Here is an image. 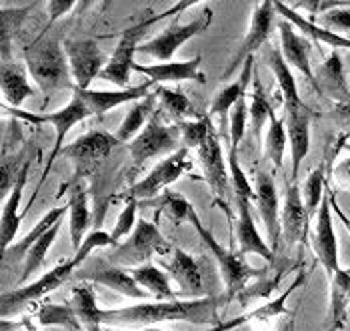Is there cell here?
Here are the masks:
<instances>
[{
    "mask_svg": "<svg viewBox=\"0 0 350 331\" xmlns=\"http://www.w3.org/2000/svg\"><path fill=\"white\" fill-rule=\"evenodd\" d=\"M246 125H248V101L244 97L230 110V127H228L230 151H239V145L246 135Z\"/></svg>",
    "mask_w": 350,
    "mask_h": 331,
    "instance_id": "cell-50",
    "label": "cell"
},
{
    "mask_svg": "<svg viewBox=\"0 0 350 331\" xmlns=\"http://www.w3.org/2000/svg\"><path fill=\"white\" fill-rule=\"evenodd\" d=\"M136 331H164L161 328H144V330H136Z\"/></svg>",
    "mask_w": 350,
    "mask_h": 331,
    "instance_id": "cell-55",
    "label": "cell"
},
{
    "mask_svg": "<svg viewBox=\"0 0 350 331\" xmlns=\"http://www.w3.org/2000/svg\"><path fill=\"white\" fill-rule=\"evenodd\" d=\"M330 281V309H328V330L342 331L347 328L350 307V269H336L328 277Z\"/></svg>",
    "mask_w": 350,
    "mask_h": 331,
    "instance_id": "cell-31",
    "label": "cell"
},
{
    "mask_svg": "<svg viewBox=\"0 0 350 331\" xmlns=\"http://www.w3.org/2000/svg\"><path fill=\"white\" fill-rule=\"evenodd\" d=\"M148 203H154L159 213H164L170 221H174L176 225L180 223H190V215L194 213V207L185 195L172 193V191H164V195H159L157 199L148 201Z\"/></svg>",
    "mask_w": 350,
    "mask_h": 331,
    "instance_id": "cell-43",
    "label": "cell"
},
{
    "mask_svg": "<svg viewBox=\"0 0 350 331\" xmlns=\"http://www.w3.org/2000/svg\"><path fill=\"white\" fill-rule=\"evenodd\" d=\"M64 55L68 58L75 86H79V88H90L92 81L100 77L103 69L108 62L103 49L92 38L66 40Z\"/></svg>",
    "mask_w": 350,
    "mask_h": 331,
    "instance_id": "cell-11",
    "label": "cell"
},
{
    "mask_svg": "<svg viewBox=\"0 0 350 331\" xmlns=\"http://www.w3.org/2000/svg\"><path fill=\"white\" fill-rule=\"evenodd\" d=\"M342 149H345V151H349V153H350V143H345V145H342Z\"/></svg>",
    "mask_w": 350,
    "mask_h": 331,
    "instance_id": "cell-56",
    "label": "cell"
},
{
    "mask_svg": "<svg viewBox=\"0 0 350 331\" xmlns=\"http://www.w3.org/2000/svg\"><path fill=\"white\" fill-rule=\"evenodd\" d=\"M157 84L146 81L136 86H129V88H116V90H92V88H79L75 86V90L81 95L86 103V107L90 109L92 117H103L108 110L116 109L120 105H133L136 101L144 99L146 95H150L154 90Z\"/></svg>",
    "mask_w": 350,
    "mask_h": 331,
    "instance_id": "cell-22",
    "label": "cell"
},
{
    "mask_svg": "<svg viewBox=\"0 0 350 331\" xmlns=\"http://www.w3.org/2000/svg\"><path fill=\"white\" fill-rule=\"evenodd\" d=\"M178 129H180V143L185 149H196L204 138L211 135V131L215 129L213 121H211V114H202L198 119H192V121H183L178 123Z\"/></svg>",
    "mask_w": 350,
    "mask_h": 331,
    "instance_id": "cell-46",
    "label": "cell"
},
{
    "mask_svg": "<svg viewBox=\"0 0 350 331\" xmlns=\"http://www.w3.org/2000/svg\"><path fill=\"white\" fill-rule=\"evenodd\" d=\"M98 247H116V245H114L110 233L100 231V229H94V231H90V233L84 237L81 249H79V251L75 253V257H72V261L77 263V267H81L82 263H84V259H86L94 249Z\"/></svg>",
    "mask_w": 350,
    "mask_h": 331,
    "instance_id": "cell-51",
    "label": "cell"
},
{
    "mask_svg": "<svg viewBox=\"0 0 350 331\" xmlns=\"http://www.w3.org/2000/svg\"><path fill=\"white\" fill-rule=\"evenodd\" d=\"M68 213V205H60V207H53L42 219L38 221L30 231H28L27 235L21 239V241H16V243H12L8 251H6V255H10L14 261H18V259H23V257H27V253L30 251V247L49 231V229H53L54 225L58 223V221L64 219V215Z\"/></svg>",
    "mask_w": 350,
    "mask_h": 331,
    "instance_id": "cell-38",
    "label": "cell"
},
{
    "mask_svg": "<svg viewBox=\"0 0 350 331\" xmlns=\"http://www.w3.org/2000/svg\"><path fill=\"white\" fill-rule=\"evenodd\" d=\"M70 305L81 321L82 330L84 331H103V323H100V307L96 304V293L92 283L88 281H81L79 285L72 287V297H70Z\"/></svg>",
    "mask_w": 350,
    "mask_h": 331,
    "instance_id": "cell-35",
    "label": "cell"
},
{
    "mask_svg": "<svg viewBox=\"0 0 350 331\" xmlns=\"http://www.w3.org/2000/svg\"><path fill=\"white\" fill-rule=\"evenodd\" d=\"M194 153L202 167L204 181L213 189L216 199L224 201L230 187V175L226 169V161L222 157V143H220V133L216 131V127L211 131V135L194 149Z\"/></svg>",
    "mask_w": 350,
    "mask_h": 331,
    "instance_id": "cell-15",
    "label": "cell"
},
{
    "mask_svg": "<svg viewBox=\"0 0 350 331\" xmlns=\"http://www.w3.org/2000/svg\"><path fill=\"white\" fill-rule=\"evenodd\" d=\"M274 10H276L278 16H282L284 21H288L293 27L298 28V30H302V36H306L308 40L312 38L314 42H324V45H328V47H332L334 51H336V49H347V51H350L349 38H345V36H340V34H336V32H332V30H326V28L319 27L314 21L304 19L302 14H298L295 8H291L288 4H284V2H274Z\"/></svg>",
    "mask_w": 350,
    "mask_h": 331,
    "instance_id": "cell-30",
    "label": "cell"
},
{
    "mask_svg": "<svg viewBox=\"0 0 350 331\" xmlns=\"http://www.w3.org/2000/svg\"><path fill=\"white\" fill-rule=\"evenodd\" d=\"M131 275L135 277V281L150 295V299L154 302H172V299H180L178 293L170 287V277L162 271L159 265L154 263H144L140 267H133Z\"/></svg>",
    "mask_w": 350,
    "mask_h": 331,
    "instance_id": "cell-34",
    "label": "cell"
},
{
    "mask_svg": "<svg viewBox=\"0 0 350 331\" xmlns=\"http://www.w3.org/2000/svg\"><path fill=\"white\" fill-rule=\"evenodd\" d=\"M8 123H10V127H8V133H6L2 149H0V203L8 199V195L18 181L21 169L27 163L21 121L10 119Z\"/></svg>",
    "mask_w": 350,
    "mask_h": 331,
    "instance_id": "cell-14",
    "label": "cell"
},
{
    "mask_svg": "<svg viewBox=\"0 0 350 331\" xmlns=\"http://www.w3.org/2000/svg\"><path fill=\"white\" fill-rule=\"evenodd\" d=\"M222 305L220 297L204 295L198 299H172V302H146V304L129 305L120 309H103L100 323L108 328H129L144 330L159 328L161 323L185 321L194 326L213 328L218 319V309Z\"/></svg>",
    "mask_w": 350,
    "mask_h": 331,
    "instance_id": "cell-1",
    "label": "cell"
},
{
    "mask_svg": "<svg viewBox=\"0 0 350 331\" xmlns=\"http://www.w3.org/2000/svg\"><path fill=\"white\" fill-rule=\"evenodd\" d=\"M68 229H70V239L75 253L81 249L82 241L86 237V229L90 225L92 213L88 205V191L84 183H77L68 195Z\"/></svg>",
    "mask_w": 350,
    "mask_h": 331,
    "instance_id": "cell-32",
    "label": "cell"
},
{
    "mask_svg": "<svg viewBox=\"0 0 350 331\" xmlns=\"http://www.w3.org/2000/svg\"><path fill=\"white\" fill-rule=\"evenodd\" d=\"M118 145L120 143L114 135H110L107 131H100V129H94V131L84 133L75 143L66 145L60 155H64L66 159H70L75 163L77 177L81 179L100 165Z\"/></svg>",
    "mask_w": 350,
    "mask_h": 331,
    "instance_id": "cell-10",
    "label": "cell"
},
{
    "mask_svg": "<svg viewBox=\"0 0 350 331\" xmlns=\"http://www.w3.org/2000/svg\"><path fill=\"white\" fill-rule=\"evenodd\" d=\"M254 205L260 213V219L267 227V235L272 247H278L282 229H280V203H278V193H276V183L272 175L267 171H258L254 177ZM272 249V251H274Z\"/></svg>",
    "mask_w": 350,
    "mask_h": 331,
    "instance_id": "cell-19",
    "label": "cell"
},
{
    "mask_svg": "<svg viewBox=\"0 0 350 331\" xmlns=\"http://www.w3.org/2000/svg\"><path fill=\"white\" fill-rule=\"evenodd\" d=\"M180 129L178 125L161 123V110H157L146 127L129 143L131 153V173L140 171L152 159H166L180 151Z\"/></svg>",
    "mask_w": 350,
    "mask_h": 331,
    "instance_id": "cell-4",
    "label": "cell"
},
{
    "mask_svg": "<svg viewBox=\"0 0 350 331\" xmlns=\"http://www.w3.org/2000/svg\"><path fill=\"white\" fill-rule=\"evenodd\" d=\"M190 171H192V159H190L189 149L183 147L174 155L162 159L161 163L154 167L146 177L136 181L135 185L129 187L120 197L122 199H135L138 203L140 201H152Z\"/></svg>",
    "mask_w": 350,
    "mask_h": 331,
    "instance_id": "cell-8",
    "label": "cell"
},
{
    "mask_svg": "<svg viewBox=\"0 0 350 331\" xmlns=\"http://www.w3.org/2000/svg\"><path fill=\"white\" fill-rule=\"evenodd\" d=\"M332 179L340 191H350V159H342L332 167Z\"/></svg>",
    "mask_w": 350,
    "mask_h": 331,
    "instance_id": "cell-54",
    "label": "cell"
},
{
    "mask_svg": "<svg viewBox=\"0 0 350 331\" xmlns=\"http://www.w3.org/2000/svg\"><path fill=\"white\" fill-rule=\"evenodd\" d=\"M157 105H159V99H157L154 90L150 95H146L144 99L133 103L126 117H124V121L120 123L118 131L114 133L118 143H131L146 127V121H150V117L157 112Z\"/></svg>",
    "mask_w": 350,
    "mask_h": 331,
    "instance_id": "cell-37",
    "label": "cell"
},
{
    "mask_svg": "<svg viewBox=\"0 0 350 331\" xmlns=\"http://www.w3.org/2000/svg\"><path fill=\"white\" fill-rule=\"evenodd\" d=\"M0 117H8L10 119H16V121H25V123H32V125H44V117L42 114H36V112H28L23 109H12L8 105H0Z\"/></svg>",
    "mask_w": 350,
    "mask_h": 331,
    "instance_id": "cell-52",
    "label": "cell"
},
{
    "mask_svg": "<svg viewBox=\"0 0 350 331\" xmlns=\"http://www.w3.org/2000/svg\"><path fill=\"white\" fill-rule=\"evenodd\" d=\"M252 77H254V56L246 58V62L243 64V73L239 75L237 81L224 84L218 93H216L215 101L211 103V110L208 114L211 117H220V125L222 129L226 127V119H228V110L234 109V105L246 97V88L248 84L252 83ZM226 131V129H224Z\"/></svg>",
    "mask_w": 350,
    "mask_h": 331,
    "instance_id": "cell-29",
    "label": "cell"
},
{
    "mask_svg": "<svg viewBox=\"0 0 350 331\" xmlns=\"http://www.w3.org/2000/svg\"><path fill=\"white\" fill-rule=\"evenodd\" d=\"M314 77H317V84H319V95H326L336 105L350 103V86L347 83L342 56L338 55V51H332L326 56V60L314 73Z\"/></svg>",
    "mask_w": 350,
    "mask_h": 331,
    "instance_id": "cell-27",
    "label": "cell"
},
{
    "mask_svg": "<svg viewBox=\"0 0 350 331\" xmlns=\"http://www.w3.org/2000/svg\"><path fill=\"white\" fill-rule=\"evenodd\" d=\"M0 93L8 107L21 109L23 103L34 97L36 90L28 83L27 66L21 62H4L0 60Z\"/></svg>",
    "mask_w": 350,
    "mask_h": 331,
    "instance_id": "cell-28",
    "label": "cell"
},
{
    "mask_svg": "<svg viewBox=\"0 0 350 331\" xmlns=\"http://www.w3.org/2000/svg\"><path fill=\"white\" fill-rule=\"evenodd\" d=\"M324 171H326L324 163L317 167V169L306 177L304 187L300 189L302 201H304V209H306V213H308V219L317 217L319 207H321V203H323L324 185H326V181H324Z\"/></svg>",
    "mask_w": 350,
    "mask_h": 331,
    "instance_id": "cell-45",
    "label": "cell"
},
{
    "mask_svg": "<svg viewBox=\"0 0 350 331\" xmlns=\"http://www.w3.org/2000/svg\"><path fill=\"white\" fill-rule=\"evenodd\" d=\"M154 93H157V99L161 103V110H166V114L172 117L176 121V125L183 123V121L198 119V114L194 110V105H192V101L187 97L185 90L157 84L154 86Z\"/></svg>",
    "mask_w": 350,
    "mask_h": 331,
    "instance_id": "cell-39",
    "label": "cell"
},
{
    "mask_svg": "<svg viewBox=\"0 0 350 331\" xmlns=\"http://www.w3.org/2000/svg\"><path fill=\"white\" fill-rule=\"evenodd\" d=\"M60 227H62V221H58L53 229H49V231L30 247V251L27 253V257H25V271H23V275H21V283H27L28 279H30V275H32L34 271H38V267L44 263V257H46L49 249H51V245L54 243V239H56Z\"/></svg>",
    "mask_w": 350,
    "mask_h": 331,
    "instance_id": "cell-44",
    "label": "cell"
},
{
    "mask_svg": "<svg viewBox=\"0 0 350 331\" xmlns=\"http://www.w3.org/2000/svg\"><path fill=\"white\" fill-rule=\"evenodd\" d=\"M265 62L272 71L276 83H278V88H280V95H282V101H284V107H298L302 105L304 101L300 99L298 95V86L297 81H295V75L291 71V66L286 64V60L280 55V49H274V47H265Z\"/></svg>",
    "mask_w": 350,
    "mask_h": 331,
    "instance_id": "cell-33",
    "label": "cell"
},
{
    "mask_svg": "<svg viewBox=\"0 0 350 331\" xmlns=\"http://www.w3.org/2000/svg\"><path fill=\"white\" fill-rule=\"evenodd\" d=\"M312 247H314L317 259L324 267L326 275H334L336 269H340V263H338V241H336V233H334V225H332L330 193H324L323 203H321L319 213H317V227H314Z\"/></svg>",
    "mask_w": 350,
    "mask_h": 331,
    "instance_id": "cell-16",
    "label": "cell"
},
{
    "mask_svg": "<svg viewBox=\"0 0 350 331\" xmlns=\"http://www.w3.org/2000/svg\"><path fill=\"white\" fill-rule=\"evenodd\" d=\"M162 265L168 271V275L172 277L180 291L178 297L180 299H198L204 297V285H202V273L198 267V261L183 249H172L170 255L162 257Z\"/></svg>",
    "mask_w": 350,
    "mask_h": 331,
    "instance_id": "cell-18",
    "label": "cell"
},
{
    "mask_svg": "<svg viewBox=\"0 0 350 331\" xmlns=\"http://www.w3.org/2000/svg\"><path fill=\"white\" fill-rule=\"evenodd\" d=\"M202 56L196 55L190 60L183 62H159V64H135L136 73L148 77L154 84L166 86L168 83H185V81H198L204 84V73L200 71Z\"/></svg>",
    "mask_w": 350,
    "mask_h": 331,
    "instance_id": "cell-24",
    "label": "cell"
},
{
    "mask_svg": "<svg viewBox=\"0 0 350 331\" xmlns=\"http://www.w3.org/2000/svg\"><path fill=\"white\" fill-rule=\"evenodd\" d=\"M274 21H276V10H274V2H256L254 10H252V19H250V27L241 42V47L237 49V53L230 58V64L224 69L222 73V81H228V77H232L237 73L239 66H243L246 58L254 56L256 51L265 49L269 42L270 32L274 28Z\"/></svg>",
    "mask_w": 350,
    "mask_h": 331,
    "instance_id": "cell-9",
    "label": "cell"
},
{
    "mask_svg": "<svg viewBox=\"0 0 350 331\" xmlns=\"http://www.w3.org/2000/svg\"><path fill=\"white\" fill-rule=\"evenodd\" d=\"M319 27L326 28V30H332L345 38L350 40V8H347V4L338 6V8H332L328 12H323L319 16V21H314Z\"/></svg>",
    "mask_w": 350,
    "mask_h": 331,
    "instance_id": "cell-49",
    "label": "cell"
},
{
    "mask_svg": "<svg viewBox=\"0 0 350 331\" xmlns=\"http://www.w3.org/2000/svg\"><path fill=\"white\" fill-rule=\"evenodd\" d=\"M272 105L269 103L262 83L258 79V75L252 77V95H250V105H248V117H250V125L256 137H260L262 129L267 127V121L272 117Z\"/></svg>",
    "mask_w": 350,
    "mask_h": 331,
    "instance_id": "cell-42",
    "label": "cell"
},
{
    "mask_svg": "<svg viewBox=\"0 0 350 331\" xmlns=\"http://www.w3.org/2000/svg\"><path fill=\"white\" fill-rule=\"evenodd\" d=\"M75 269H77V263L72 259H66V261L53 267L51 271H46L40 279H36L28 285H23L18 289L0 293V317L14 315L23 309H27L28 305L42 302L49 293L62 287L64 281H68V277L75 273Z\"/></svg>",
    "mask_w": 350,
    "mask_h": 331,
    "instance_id": "cell-6",
    "label": "cell"
},
{
    "mask_svg": "<svg viewBox=\"0 0 350 331\" xmlns=\"http://www.w3.org/2000/svg\"><path fill=\"white\" fill-rule=\"evenodd\" d=\"M42 117H44V123H51L54 127V131H56V140H54L53 151H51V155H49V161H46V167H44V175H42V179H40V185L46 181V175H49L51 167H53L54 161L58 159V155L62 153V149H64V138L68 135V131H70L75 125L86 121L88 117H92V112L86 107L84 99L72 88V99H70L68 105H64L62 109L54 110V112H46V114H42ZM40 185H38V189H40ZM38 189H36V193H38ZM34 199H36V195H34Z\"/></svg>",
    "mask_w": 350,
    "mask_h": 331,
    "instance_id": "cell-13",
    "label": "cell"
},
{
    "mask_svg": "<svg viewBox=\"0 0 350 331\" xmlns=\"http://www.w3.org/2000/svg\"><path fill=\"white\" fill-rule=\"evenodd\" d=\"M34 317H36V323L42 328L56 326V328H64L68 331H82L81 321H79V317H77L70 304L60 305L51 304V302L38 304L36 311H34Z\"/></svg>",
    "mask_w": 350,
    "mask_h": 331,
    "instance_id": "cell-40",
    "label": "cell"
},
{
    "mask_svg": "<svg viewBox=\"0 0 350 331\" xmlns=\"http://www.w3.org/2000/svg\"><path fill=\"white\" fill-rule=\"evenodd\" d=\"M46 6H49V14H51V19H49V25H46V28L42 30V34H46V32H49V28L53 27L54 23H56L60 16H64L66 12H70V10L77 6V2H72V0H51Z\"/></svg>",
    "mask_w": 350,
    "mask_h": 331,
    "instance_id": "cell-53",
    "label": "cell"
},
{
    "mask_svg": "<svg viewBox=\"0 0 350 331\" xmlns=\"http://www.w3.org/2000/svg\"><path fill=\"white\" fill-rule=\"evenodd\" d=\"M288 145V137H286V127H284V119L276 117V112H272L269 121V131H267V138H265V153L274 171H280L282 163H284V151Z\"/></svg>",
    "mask_w": 350,
    "mask_h": 331,
    "instance_id": "cell-41",
    "label": "cell"
},
{
    "mask_svg": "<svg viewBox=\"0 0 350 331\" xmlns=\"http://www.w3.org/2000/svg\"><path fill=\"white\" fill-rule=\"evenodd\" d=\"M213 19H215V12H213V8H208V6H204L202 12H200L194 21L187 23V25H180V21L174 19L168 27L162 30L161 34H157L154 38H150V40H146L144 45H140L136 53L154 56V58H159L162 62H170L174 53H176L187 40L198 36V34H202L204 30H208V27L213 25Z\"/></svg>",
    "mask_w": 350,
    "mask_h": 331,
    "instance_id": "cell-7",
    "label": "cell"
},
{
    "mask_svg": "<svg viewBox=\"0 0 350 331\" xmlns=\"http://www.w3.org/2000/svg\"><path fill=\"white\" fill-rule=\"evenodd\" d=\"M278 32H280V55L286 60V64L297 69L300 75H304L306 81L312 84V88L319 93L317 77H314V71H312V64H310L312 42L306 36L298 34L297 28L284 19L278 23Z\"/></svg>",
    "mask_w": 350,
    "mask_h": 331,
    "instance_id": "cell-21",
    "label": "cell"
},
{
    "mask_svg": "<svg viewBox=\"0 0 350 331\" xmlns=\"http://www.w3.org/2000/svg\"><path fill=\"white\" fill-rule=\"evenodd\" d=\"M138 201L135 199H124V207L120 211V215L116 217V223H114V229L110 233L114 245H120V241L124 237H131V233L135 231L136 223H138Z\"/></svg>",
    "mask_w": 350,
    "mask_h": 331,
    "instance_id": "cell-47",
    "label": "cell"
},
{
    "mask_svg": "<svg viewBox=\"0 0 350 331\" xmlns=\"http://www.w3.org/2000/svg\"><path fill=\"white\" fill-rule=\"evenodd\" d=\"M304 279H306V273L302 271V273L293 281V285H291L282 295H278L276 299H270V302L262 304L260 307H256V309H252V311H246L243 315H237V317H232V319L218 321L216 326H213L211 330L206 331H232L237 330V328H241V326H244V323H250V321H269V319H274V317H278V315L291 313V311L286 309V302H288V297L293 295V291L304 283Z\"/></svg>",
    "mask_w": 350,
    "mask_h": 331,
    "instance_id": "cell-26",
    "label": "cell"
},
{
    "mask_svg": "<svg viewBox=\"0 0 350 331\" xmlns=\"http://www.w3.org/2000/svg\"><path fill=\"white\" fill-rule=\"evenodd\" d=\"M105 331H120V330H114V328H110V330H105ZM136 331V330H135Z\"/></svg>",
    "mask_w": 350,
    "mask_h": 331,
    "instance_id": "cell-57",
    "label": "cell"
},
{
    "mask_svg": "<svg viewBox=\"0 0 350 331\" xmlns=\"http://www.w3.org/2000/svg\"><path fill=\"white\" fill-rule=\"evenodd\" d=\"M284 127L293 157V183H297L298 171L302 161L306 159L310 151V123H312V110L304 103L298 107H284Z\"/></svg>",
    "mask_w": 350,
    "mask_h": 331,
    "instance_id": "cell-17",
    "label": "cell"
},
{
    "mask_svg": "<svg viewBox=\"0 0 350 331\" xmlns=\"http://www.w3.org/2000/svg\"><path fill=\"white\" fill-rule=\"evenodd\" d=\"M228 175L234 197H246L254 203V187L250 185L244 169L239 163V151H228Z\"/></svg>",
    "mask_w": 350,
    "mask_h": 331,
    "instance_id": "cell-48",
    "label": "cell"
},
{
    "mask_svg": "<svg viewBox=\"0 0 350 331\" xmlns=\"http://www.w3.org/2000/svg\"><path fill=\"white\" fill-rule=\"evenodd\" d=\"M30 163H32V159H27L25 167L21 169V175H18V181H16L14 189L10 191L8 199L2 205V213H0V263L4 261L8 247L14 243L21 221L25 217L23 213H18V207H21V201H23L25 187H27Z\"/></svg>",
    "mask_w": 350,
    "mask_h": 331,
    "instance_id": "cell-23",
    "label": "cell"
},
{
    "mask_svg": "<svg viewBox=\"0 0 350 331\" xmlns=\"http://www.w3.org/2000/svg\"><path fill=\"white\" fill-rule=\"evenodd\" d=\"M308 213L304 209V201L302 193L297 183H288L286 185V197H284V207L280 213V229H282V237L286 239L288 245H297L304 243L306 233H308Z\"/></svg>",
    "mask_w": 350,
    "mask_h": 331,
    "instance_id": "cell-25",
    "label": "cell"
},
{
    "mask_svg": "<svg viewBox=\"0 0 350 331\" xmlns=\"http://www.w3.org/2000/svg\"><path fill=\"white\" fill-rule=\"evenodd\" d=\"M77 277L81 281H88V283H98L105 285L108 289L129 297V299H142V302H152L150 295L138 285L135 277L131 275V269L112 265L110 261H94L90 267H82L81 271H77Z\"/></svg>",
    "mask_w": 350,
    "mask_h": 331,
    "instance_id": "cell-12",
    "label": "cell"
},
{
    "mask_svg": "<svg viewBox=\"0 0 350 331\" xmlns=\"http://www.w3.org/2000/svg\"><path fill=\"white\" fill-rule=\"evenodd\" d=\"M34 8H36V2L18 6V8L16 6L0 8V60L12 62V40Z\"/></svg>",
    "mask_w": 350,
    "mask_h": 331,
    "instance_id": "cell-36",
    "label": "cell"
},
{
    "mask_svg": "<svg viewBox=\"0 0 350 331\" xmlns=\"http://www.w3.org/2000/svg\"><path fill=\"white\" fill-rule=\"evenodd\" d=\"M237 199V241H239V255L246 257L250 253L262 257L269 265L274 263V251L269 243L260 237L254 215H252V201L246 197H234Z\"/></svg>",
    "mask_w": 350,
    "mask_h": 331,
    "instance_id": "cell-20",
    "label": "cell"
},
{
    "mask_svg": "<svg viewBox=\"0 0 350 331\" xmlns=\"http://www.w3.org/2000/svg\"><path fill=\"white\" fill-rule=\"evenodd\" d=\"M25 62L30 77L44 93L46 101L58 90H72L75 81L64 55V47L56 36L40 34L25 49Z\"/></svg>",
    "mask_w": 350,
    "mask_h": 331,
    "instance_id": "cell-2",
    "label": "cell"
},
{
    "mask_svg": "<svg viewBox=\"0 0 350 331\" xmlns=\"http://www.w3.org/2000/svg\"><path fill=\"white\" fill-rule=\"evenodd\" d=\"M190 223H192V227L196 229L198 237L204 241V245L208 247V251L213 253V257H215L216 263H218V271H220L222 281H224V287H226V293L220 295L222 304H224V302H230V299H234V297H239V293L248 287V283H250L252 279L262 275V269L250 267V265L246 263V259L239 255V251H232L230 247L220 245L215 235L202 225V221H200L196 211L190 215Z\"/></svg>",
    "mask_w": 350,
    "mask_h": 331,
    "instance_id": "cell-3",
    "label": "cell"
},
{
    "mask_svg": "<svg viewBox=\"0 0 350 331\" xmlns=\"http://www.w3.org/2000/svg\"><path fill=\"white\" fill-rule=\"evenodd\" d=\"M172 245L162 237L159 227L146 219H138L135 231L131 237H126L124 243L116 245L110 251L108 261L118 267H140L144 263H150V257L170 255Z\"/></svg>",
    "mask_w": 350,
    "mask_h": 331,
    "instance_id": "cell-5",
    "label": "cell"
}]
</instances>
